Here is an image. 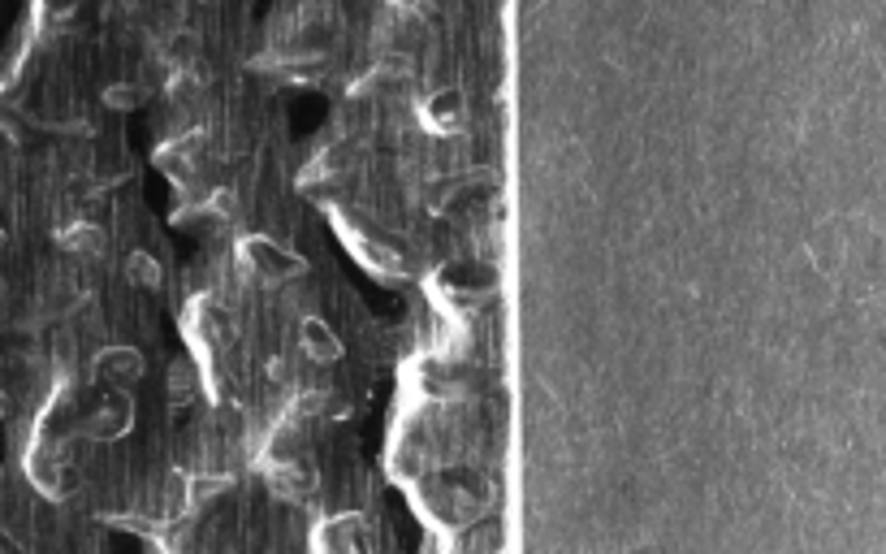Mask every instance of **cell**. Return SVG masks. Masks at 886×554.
Returning a JSON list of instances; mask_svg holds the SVG:
<instances>
[{
    "label": "cell",
    "instance_id": "cell-1",
    "mask_svg": "<svg viewBox=\"0 0 886 554\" xmlns=\"http://www.w3.org/2000/svg\"><path fill=\"white\" fill-rule=\"evenodd\" d=\"M238 260L256 277H265V281H290V277L303 274V260L295 252H286L281 243L265 238V234H247L238 243Z\"/></svg>",
    "mask_w": 886,
    "mask_h": 554
},
{
    "label": "cell",
    "instance_id": "cell-2",
    "mask_svg": "<svg viewBox=\"0 0 886 554\" xmlns=\"http://www.w3.org/2000/svg\"><path fill=\"white\" fill-rule=\"evenodd\" d=\"M368 542H372V537H368L363 515H329V520H320L316 533H311V546H316V551H333V554L363 551Z\"/></svg>",
    "mask_w": 886,
    "mask_h": 554
},
{
    "label": "cell",
    "instance_id": "cell-3",
    "mask_svg": "<svg viewBox=\"0 0 886 554\" xmlns=\"http://www.w3.org/2000/svg\"><path fill=\"white\" fill-rule=\"evenodd\" d=\"M134 424V403L126 394H104L100 399V408L91 412L87 420V433L95 442H113V438H122L126 429Z\"/></svg>",
    "mask_w": 886,
    "mask_h": 554
},
{
    "label": "cell",
    "instance_id": "cell-4",
    "mask_svg": "<svg viewBox=\"0 0 886 554\" xmlns=\"http://www.w3.org/2000/svg\"><path fill=\"white\" fill-rule=\"evenodd\" d=\"M420 117H424V126H429L433 135H459V131H463V117H467L463 95L459 92L429 95V100L420 104Z\"/></svg>",
    "mask_w": 886,
    "mask_h": 554
},
{
    "label": "cell",
    "instance_id": "cell-5",
    "mask_svg": "<svg viewBox=\"0 0 886 554\" xmlns=\"http://www.w3.org/2000/svg\"><path fill=\"white\" fill-rule=\"evenodd\" d=\"M299 342H303V351H308L316 365L342 360V338L333 334V325L324 321V317H316V312H308V317L299 321Z\"/></svg>",
    "mask_w": 886,
    "mask_h": 554
},
{
    "label": "cell",
    "instance_id": "cell-6",
    "mask_svg": "<svg viewBox=\"0 0 886 554\" xmlns=\"http://www.w3.org/2000/svg\"><path fill=\"white\" fill-rule=\"evenodd\" d=\"M95 377L100 381H109V386H131L143 377V356L134 351V347H104L100 356H95Z\"/></svg>",
    "mask_w": 886,
    "mask_h": 554
},
{
    "label": "cell",
    "instance_id": "cell-7",
    "mask_svg": "<svg viewBox=\"0 0 886 554\" xmlns=\"http://www.w3.org/2000/svg\"><path fill=\"white\" fill-rule=\"evenodd\" d=\"M265 476L268 485H272V494H281V499H308L311 485H316V472L299 460L265 463Z\"/></svg>",
    "mask_w": 886,
    "mask_h": 554
},
{
    "label": "cell",
    "instance_id": "cell-8",
    "mask_svg": "<svg viewBox=\"0 0 886 554\" xmlns=\"http://www.w3.org/2000/svg\"><path fill=\"white\" fill-rule=\"evenodd\" d=\"M156 165L169 174V183L190 186V183H195V143H190V138L165 143V147L156 152Z\"/></svg>",
    "mask_w": 886,
    "mask_h": 554
},
{
    "label": "cell",
    "instance_id": "cell-9",
    "mask_svg": "<svg viewBox=\"0 0 886 554\" xmlns=\"http://www.w3.org/2000/svg\"><path fill=\"white\" fill-rule=\"evenodd\" d=\"M808 256H813V265H817L822 274H839V265H843V256H847V247H843L839 238H835V222H826V226H817V230H813Z\"/></svg>",
    "mask_w": 886,
    "mask_h": 554
},
{
    "label": "cell",
    "instance_id": "cell-10",
    "mask_svg": "<svg viewBox=\"0 0 886 554\" xmlns=\"http://www.w3.org/2000/svg\"><path fill=\"white\" fill-rule=\"evenodd\" d=\"M56 243L65 247V252H79V256H104V230L100 226H91V222H74V226H65V230L56 234Z\"/></svg>",
    "mask_w": 886,
    "mask_h": 554
},
{
    "label": "cell",
    "instance_id": "cell-11",
    "mask_svg": "<svg viewBox=\"0 0 886 554\" xmlns=\"http://www.w3.org/2000/svg\"><path fill=\"white\" fill-rule=\"evenodd\" d=\"M126 277H131L134 286H161V260L152 256V252H131L126 256Z\"/></svg>",
    "mask_w": 886,
    "mask_h": 554
},
{
    "label": "cell",
    "instance_id": "cell-12",
    "mask_svg": "<svg viewBox=\"0 0 886 554\" xmlns=\"http://www.w3.org/2000/svg\"><path fill=\"white\" fill-rule=\"evenodd\" d=\"M195 386H199V369H195L190 360H177L174 369H169V399H174V403L195 399Z\"/></svg>",
    "mask_w": 886,
    "mask_h": 554
},
{
    "label": "cell",
    "instance_id": "cell-13",
    "mask_svg": "<svg viewBox=\"0 0 886 554\" xmlns=\"http://www.w3.org/2000/svg\"><path fill=\"white\" fill-rule=\"evenodd\" d=\"M113 113H131V109H138L143 100H147V92L138 88V83H113V88H104V95H100Z\"/></svg>",
    "mask_w": 886,
    "mask_h": 554
},
{
    "label": "cell",
    "instance_id": "cell-14",
    "mask_svg": "<svg viewBox=\"0 0 886 554\" xmlns=\"http://www.w3.org/2000/svg\"><path fill=\"white\" fill-rule=\"evenodd\" d=\"M35 13H40V22H48V27H52V22H65V18L74 13V0H40Z\"/></svg>",
    "mask_w": 886,
    "mask_h": 554
},
{
    "label": "cell",
    "instance_id": "cell-15",
    "mask_svg": "<svg viewBox=\"0 0 886 554\" xmlns=\"http://www.w3.org/2000/svg\"><path fill=\"white\" fill-rule=\"evenodd\" d=\"M0 247H4V234H0Z\"/></svg>",
    "mask_w": 886,
    "mask_h": 554
}]
</instances>
